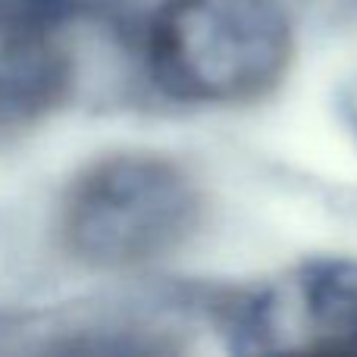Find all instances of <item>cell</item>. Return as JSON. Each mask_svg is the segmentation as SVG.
Listing matches in <instances>:
<instances>
[{
	"mask_svg": "<svg viewBox=\"0 0 357 357\" xmlns=\"http://www.w3.org/2000/svg\"><path fill=\"white\" fill-rule=\"evenodd\" d=\"M291 60L282 0H167L148 35L157 88L188 104H241L279 85Z\"/></svg>",
	"mask_w": 357,
	"mask_h": 357,
	"instance_id": "obj_1",
	"label": "cell"
},
{
	"mask_svg": "<svg viewBox=\"0 0 357 357\" xmlns=\"http://www.w3.org/2000/svg\"><path fill=\"white\" fill-rule=\"evenodd\" d=\"M201 220V195L178 163L154 154L98 160L63 201V241L91 266L126 270L173 254Z\"/></svg>",
	"mask_w": 357,
	"mask_h": 357,
	"instance_id": "obj_2",
	"label": "cell"
},
{
	"mask_svg": "<svg viewBox=\"0 0 357 357\" xmlns=\"http://www.w3.org/2000/svg\"><path fill=\"white\" fill-rule=\"evenodd\" d=\"M73 54L60 0H0V135L63 104Z\"/></svg>",
	"mask_w": 357,
	"mask_h": 357,
	"instance_id": "obj_3",
	"label": "cell"
},
{
	"mask_svg": "<svg viewBox=\"0 0 357 357\" xmlns=\"http://www.w3.org/2000/svg\"><path fill=\"white\" fill-rule=\"evenodd\" d=\"M310 348L357 351V260H314L295 279Z\"/></svg>",
	"mask_w": 357,
	"mask_h": 357,
	"instance_id": "obj_4",
	"label": "cell"
},
{
	"mask_svg": "<svg viewBox=\"0 0 357 357\" xmlns=\"http://www.w3.org/2000/svg\"><path fill=\"white\" fill-rule=\"evenodd\" d=\"M342 119H345V126H348V132L354 135V142H357V82H351V85L342 91Z\"/></svg>",
	"mask_w": 357,
	"mask_h": 357,
	"instance_id": "obj_5",
	"label": "cell"
}]
</instances>
